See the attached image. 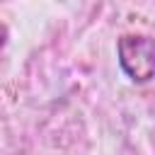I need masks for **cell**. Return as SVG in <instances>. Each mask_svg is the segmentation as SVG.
<instances>
[{
	"mask_svg": "<svg viewBox=\"0 0 155 155\" xmlns=\"http://www.w3.org/2000/svg\"><path fill=\"white\" fill-rule=\"evenodd\" d=\"M119 65L133 82H148L155 78V39L145 34H126L116 44Z\"/></svg>",
	"mask_w": 155,
	"mask_h": 155,
	"instance_id": "1",
	"label": "cell"
}]
</instances>
